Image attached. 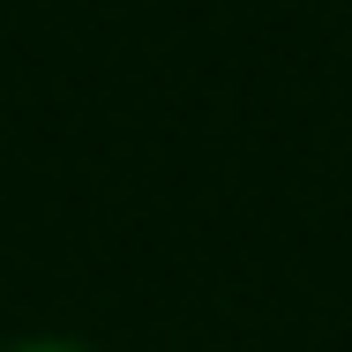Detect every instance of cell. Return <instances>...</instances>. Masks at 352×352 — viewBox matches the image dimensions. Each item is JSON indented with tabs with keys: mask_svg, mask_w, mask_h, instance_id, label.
<instances>
[{
	"mask_svg": "<svg viewBox=\"0 0 352 352\" xmlns=\"http://www.w3.org/2000/svg\"><path fill=\"white\" fill-rule=\"evenodd\" d=\"M15 352H82V345H15Z\"/></svg>",
	"mask_w": 352,
	"mask_h": 352,
	"instance_id": "obj_1",
	"label": "cell"
}]
</instances>
